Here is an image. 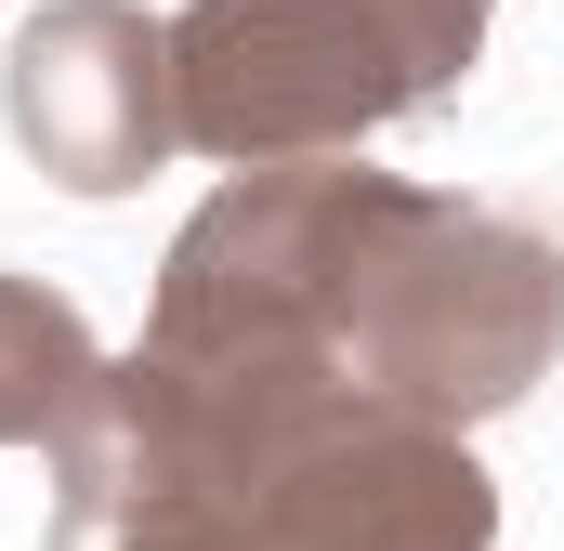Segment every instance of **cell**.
I'll return each instance as SVG.
<instances>
[{
    "label": "cell",
    "mask_w": 564,
    "mask_h": 551,
    "mask_svg": "<svg viewBox=\"0 0 564 551\" xmlns=\"http://www.w3.org/2000/svg\"><path fill=\"white\" fill-rule=\"evenodd\" d=\"M0 119L26 144L40 184L66 197H132L144 171L184 144L171 106V13L144 0H40L13 66H0Z\"/></svg>",
    "instance_id": "4"
},
{
    "label": "cell",
    "mask_w": 564,
    "mask_h": 551,
    "mask_svg": "<svg viewBox=\"0 0 564 551\" xmlns=\"http://www.w3.org/2000/svg\"><path fill=\"white\" fill-rule=\"evenodd\" d=\"M328 355H341V381L368 408H408V420L473 433V420L525 408L564 355V237H539L525 210L421 184L381 224Z\"/></svg>",
    "instance_id": "1"
},
{
    "label": "cell",
    "mask_w": 564,
    "mask_h": 551,
    "mask_svg": "<svg viewBox=\"0 0 564 551\" xmlns=\"http://www.w3.org/2000/svg\"><path fill=\"white\" fill-rule=\"evenodd\" d=\"M53 551H263L237 486L158 473V486H53Z\"/></svg>",
    "instance_id": "5"
},
{
    "label": "cell",
    "mask_w": 564,
    "mask_h": 551,
    "mask_svg": "<svg viewBox=\"0 0 564 551\" xmlns=\"http://www.w3.org/2000/svg\"><path fill=\"white\" fill-rule=\"evenodd\" d=\"M250 512H263V551H499V486L473 433L368 408V395H341L302 446H276Z\"/></svg>",
    "instance_id": "3"
},
{
    "label": "cell",
    "mask_w": 564,
    "mask_h": 551,
    "mask_svg": "<svg viewBox=\"0 0 564 551\" xmlns=\"http://www.w3.org/2000/svg\"><path fill=\"white\" fill-rule=\"evenodd\" d=\"M368 13L394 26V53L421 66V106H433V93H459V79H473V53H486V13H499V0H368Z\"/></svg>",
    "instance_id": "7"
},
{
    "label": "cell",
    "mask_w": 564,
    "mask_h": 551,
    "mask_svg": "<svg viewBox=\"0 0 564 551\" xmlns=\"http://www.w3.org/2000/svg\"><path fill=\"white\" fill-rule=\"evenodd\" d=\"M171 106L184 144L224 171L341 158L421 106V66L368 0H184L171 13Z\"/></svg>",
    "instance_id": "2"
},
{
    "label": "cell",
    "mask_w": 564,
    "mask_h": 551,
    "mask_svg": "<svg viewBox=\"0 0 564 551\" xmlns=\"http://www.w3.org/2000/svg\"><path fill=\"white\" fill-rule=\"evenodd\" d=\"M93 368H106L93 315L40 276H0V446H53V420L93 395Z\"/></svg>",
    "instance_id": "6"
}]
</instances>
